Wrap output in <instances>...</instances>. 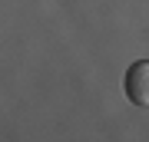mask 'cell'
I'll use <instances>...</instances> for the list:
<instances>
[{"mask_svg": "<svg viewBox=\"0 0 149 142\" xmlns=\"http://www.w3.org/2000/svg\"><path fill=\"white\" fill-rule=\"evenodd\" d=\"M123 89H126L133 106H149V60H139V63H133L126 69Z\"/></svg>", "mask_w": 149, "mask_h": 142, "instance_id": "1", "label": "cell"}]
</instances>
